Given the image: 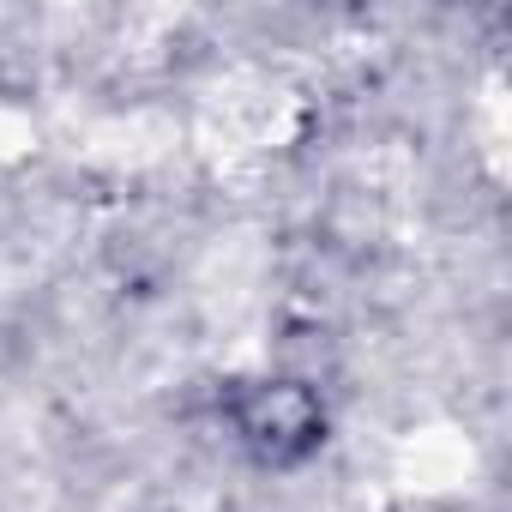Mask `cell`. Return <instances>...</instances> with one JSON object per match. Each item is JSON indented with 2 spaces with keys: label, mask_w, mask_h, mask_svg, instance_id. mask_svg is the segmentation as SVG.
Instances as JSON below:
<instances>
[{
  "label": "cell",
  "mask_w": 512,
  "mask_h": 512,
  "mask_svg": "<svg viewBox=\"0 0 512 512\" xmlns=\"http://www.w3.org/2000/svg\"><path fill=\"white\" fill-rule=\"evenodd\" d=\"M320 428V410L302 386H260L247 404H241V440L253 452H266V458H290L314 440Z\"/></svg>",
  "instance_id": "1"
}]
</instances>
